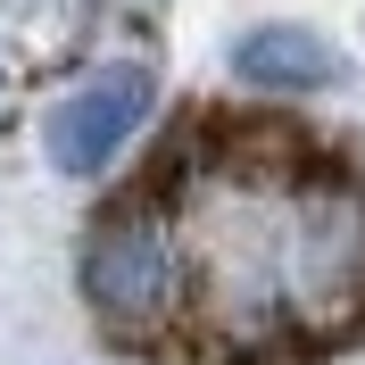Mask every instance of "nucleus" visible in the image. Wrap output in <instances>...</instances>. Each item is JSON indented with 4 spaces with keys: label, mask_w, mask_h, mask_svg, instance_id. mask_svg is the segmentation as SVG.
Here are the masks:
<instances>
[{
    "label": "nucleus",
    "mask_w": 365,
    "mask_h": 365,
    "mask_svg": "<svg viewBox=\"0 0 365 365\" xmlns=\"http://www.w3.org/2000/svg\"><path fill=\"white\" fill-rule=\"evenodd\" d=\"M75 282H83V307L116 341H133V349L182 341V225H175V200H166L158 175L141 191H125L83 232Z\"/></svg>",
    "instance_id": "nucleus-2"
},
{
    "label": "nucleus",
    "mask_w": 365,
    "mask_h": 365,
    "mask_svg": "<svg viewBox=\"0 0 365 365\" xmlns=\"http://www.w3.org/2000/svg\"><path fill=\"white\" fill-rule=\"evenodd\" d=\"M158 100V75L141 67V58H116V67L83 75V83L42 116V150L58 175H108L116 150L141 133V116Z\"/></svg>",
    "instance_id": "nucleus-3"
},
{
    "label": "nucleus",
    "mask_w": 365,
    "mask_h": 365,
    "mask_svg": "<svg viewBox=\"0 0 365 365\" xmlns=\"http://www.w3.org/2000/svg\"><path fill=\"white\" fill-rule=\"evenodd\" d=\"M232 75L250 91H282V100H299V91H332L341 83V50L324 42L316 25H250L241 42H232Z\"/></svg>",
    "instance_id": "nucleus-4"
},
{
    "label": "nucleus",
    "mask_w": 365,
    "mask_h": 365,
    "mask_svg": "<svg viewBox=\"0 0 365 365\" xmlns=\"http://www.w3.org/2000/svg\"><path fill=\"white\" fill-rule=\"evenodd\" d=\"M166 182V175H158ZM182 225V332L232 365L365 324V182L282 133L216 141L166 182Z\"/></svg>",
    "instance_id": "nucleus-1"
}]
</instances>
